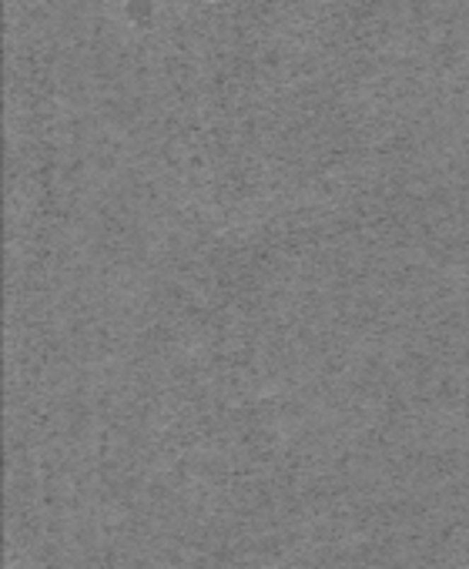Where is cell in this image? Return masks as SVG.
Instances as JSON below:
<instances>
[{"label": "cell", "instance_id": "1", "mask_svg": "<svg viewBox=\"0 0 469 569\" xmlns=\"http://www.w3.org/2000/svg\"><path fill=\"white\" fill-rule=\"evenodd\" d=\"M127 13L134 24H148L154 13V0H127Z\"/></svg>", "mask_w": 469, "mask_h": 569}]
</instances>
